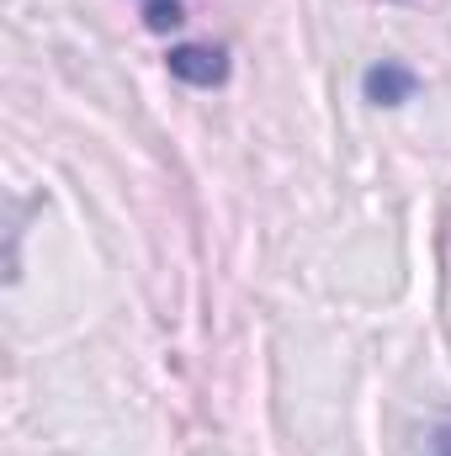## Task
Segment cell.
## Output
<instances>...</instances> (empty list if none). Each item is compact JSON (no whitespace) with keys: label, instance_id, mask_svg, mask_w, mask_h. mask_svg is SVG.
<instances>
[{"label":"cell","instance_id":"cell-1","mask_svg":"<svg viewBox=\"0 0 451 456\" xmlns=\"http://www.w3.org/2000/svg\"><path fill=\"white\" fill-rule=\"evenodd\" d=\"M165 69H170V80H181L192 91H218L228 80V48H218V43H176L165 53Z\"/></svg>","mask_w":451,"mask_h":456},{"label":"cell","instance_id":"cell-2","mask_svg":"<svg viewBox=\"0 0 451 456\" xmlns=\"http://www.w3.org/2000/svg\"><path fill=\"white\" fill-rule=\"evenodd\" d=\"M414 91H420V75L404 59H377L361 69V96L372 107H404V102H414Z\"/></svg>","mask_w":451,"mask_h":456},{"label":"cell","instance_id":"cell-3","mask_svg":"<svg viewBox=\"0 0 451 456\" xmlns=\"http://www.w3.org/2000/svg\"><path fill=\"white\" fill-rule=\"evenodd\" d=\"M149 32H176L186 21V0H133Z\"/></svg>","mask_w":451,"mask_h":456},{"label":"cell","instance_id":"cell-4","mask_svg":"<svg viewBox=\"0 0 451 456\" xmlns=\"http://www.w3.org/2000/svg\"><path fill=\"white\" fill-rule=\"evenodd\" d=\"M430 456H451V419L430 425Z\"/></svg>","mask_w":451,"mask_h":456}]
</instances>
